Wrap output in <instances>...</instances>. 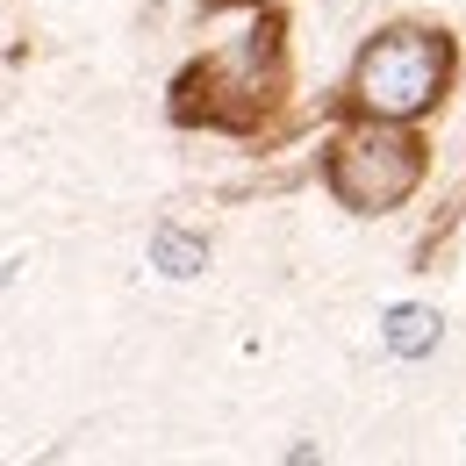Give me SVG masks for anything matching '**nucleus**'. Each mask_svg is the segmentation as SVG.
<instances>
[{
    "instance_id": "f257e3e1",
    "label": "nucleus",
    "mask_w": 466,
    "mask_h": 466,
    "mask_svg": "<svg viewBox=\"0 0 466 466\" xmlns=\"http://www.w3.org/2000/svg\"><path fill=\"white\" fill-rule=\"evenodd\" d=\"M445 72H452V51H445V36H431V29H388L359 72H351V94H359V108L380 122H409L423 116L438 94H445Z\"/></svg>"
},
{
    "instance_id": "f03ea898",
    "label": "nucleus",
    "mask_w": 466,
    "mask_h": 466,
    "mask_svg": "<svg viewBox=\"0 0 466 466\" xmlns=\"http://www.w3.org/2000/svg\"><path fill=\"white\" fill-rule=\"evenodd\" d=\"M416 179H423V151L409 137H395V129L345 137L338 158H330V187L345 194L351 208H395Z\"/></svg>"
},
{
    "instance_id": "7ed1b4c3",
    "label": "nucleus",
    "mask_w": 466,
    "mask_h": 466,
    "mask_svg": "<svg viewBox=\"0 0 466 466\" xmlns=\"http://www.w3.org/2000/svg\"><path fill=\"white\" fill-rule=\"evenodd\" d=\"M388 338H395V351H423V345H431V316H423V309H402Z\"/></svg>"
}]
</instances>
